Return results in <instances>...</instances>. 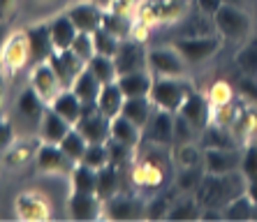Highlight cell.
Returning <instances> with one entry per match:
<instances>
[{
	"instance_id": "obj_1",
	"label": "cell",
	"mask_w": 257,
	"mask_h": 222,
	"mask_svg": "<svg viewBox=\"0 0 257 222\" xmlns=\"http://www.w3.org/2000/svg\"><path fill=\"white\" fill-rule=\"evenodd\" d=\"M239 187H245V178L241 171L222 174V176L206 174V171H204V178H202V183H199L195 197H197V201L202 204V208H209V206L222 208V206L229 204L234 197L241 194Z\"/></svg>"
},
{
	"instance_id": "obj_2",
	"label": "cell",
	"mask_w": 257,
	"mask_h": 222,
	"mask_svg": "<svg viewBox=\"0 0 257 222\" xmlns=\"http://www.w3.org/2000/svg\"><path fill=\"white\" fill-rule=\"evenodd\" d=\"M190 93L192 86L186 81V77H153L149 97L156 104V109H165V111L176 114Z\"/></svg>"
},
{
	"instance_id": "obj_3",
	"label": "cell",
	"mask_w": 257,
	"mask_h": 222,
	"mask_svg": "<svg viewBox=\"0 0 257 222\" xmlns=\"http://www.w3.org/2000/svg\"><path fill=\"white\" fill-rule=\"evenodd\" d=\"M213 24H215V33L222 40H229V42H245V37L250 33V17L239 5L222 3L218 7V12L213 14Z\"/></svg>"
},
{
	"instance_id": "obj_4",
	"label": "cell",
	"mask_w": 257,
	"mask_h": 222,
	"mask_svg": "<svg viewBox=\"0 0 257 222\" xmlns=\"http://www.w3.org/2000/svg\"><path fill=\"white\" fill-rule=\"evenodd\" d=\"M172 47L181 54V58L188 65H202L206 60H211L222 47V40L218 33L213 35H197V37H176Z\"/></svg>"
},
{
	"instance_id": "obj_5",
	"label": "cell",
	"mask_w": 257,
	"mask_h": 222,
	"mask_svg": "<svg viewBox=\"0 0 257 222\" xmlns=\"http://www.w3.org/2000/svg\"><path fill=\"white\" fill-rule=\"evenodd\" d=\"M146 63L153 77H186L188 63L174 47H156L146 51Z\"/></svg>"
},
{
	"instance_id": "obj_6",
	"label": "cell",
	"mask_w": 257,
	"mask_h": 222,
	"mask_svg": "<svg viewBox=\"0 0 257 222\" xmlns=\"http://www.w3.org/2000/svg\"><path fill=\"white\" fill-rule=\"evenodd\" d=\"M74 127L84 134L88 144H107L109 137H111V118L100 114L95 102L84 104L81 118H79V123Z\"/></svg>"
},
{
	"instance_id": "obj_7",
	"label": "cell",
	"mask_w": 257,
	"mask_h": 222,
	"mask_svg": "<svg viewBox=\"0 0 257 222\" xmlns=\"http://www.w3.org/2000/svg\"><path fill=\"white\" fill-rule=\"evenodd\" d=\"M30 60V47L26 30H17L5 37V42L0 47V65L5 67L10 74H17L21 67Z\"/></svg>"
},
{
	"instance_id": "obj_8",
	"label": "cell",
	"mask_w": 257,
	"mask_h": 222,
	"mask_svg": "<svg viewBox=\"0 0 257 222\" xmlns=\"http://www.w3.org/2000/svg\"><path fill=\"white\" fill-rule=\"evenodd\" d=\"M14 215L21 222H47L51 217V204L44 194L28 190L14 199Z\"/></svg>"
},
{
	"instance_id": "obj_9",
	"label": "cell",
	"mask_w": 257,
	"mask_h": 222,
	"mask_svg": "<svg viewBox=\"0 0 257 222\" xmlns=\"http://www.w3.org/2000/svg\"><path fill=\"white\" fill-rule=\"evenodd\" d=\"M35 164L42 174H56V176H67V178H70L72 169H74L77 162H72L70 157L65 155V150L60 148L58 144H47V141H42V144L37 146Z\"/></svg>"
},
{
	"instance_id": "obj_10",
	"label": "cell",
	"mask_w": 257,
	"mask_h": 222,
	"mask_svg": "<svg viewBox=\"0 0 257 222\" xmlns=\"http://www.w3.org/2000/svg\"><path fill=\"white\" fill-rule=\"evenodd\" d=\"M47 63L51 65V70H54V74L58 77V81L63 84V88H70L72 84H74V79L79 77V74L86 70V60L79 58L72 49H65V51H51V56L47 58Z\"/></svg>"
},
{
	"instance_id": "obj_11",
	"label": "cell",
	"mask_w": 257,
	"mask_h": 222,
	"mask_svg": "<svg viewBox=\"0 0 257 222\" xmlns=\"http://www.w3.org/2000/svg\"><path fill=\"white\" fill-rule=\"evenodd\" d=\"M241 155H243V150L239 148H204V171L215 176L234 174L241 167Z\"/></svg>"
},
{
	"instance_id": "obj_12",
	"label": "cell",
	"mask_w": 257,
	"mask_h": 222,
	"mask_svg": "<svg viewBox=\"0 0 257 222\" xmlns=\"http://www.w3.org/2000/svg\"><path fill=\"white\" fill-rule=\"evenodd\" d=\"M28 86L35 90L47 104L54 102L56 97H58V93L63 90V84L58 81V77L54 74V70H51V65H49L47 60L35 63V67H33L28 74Z\"/></svg>"
},
{
	"instance_id": "obj_13",
	"label": "cell",
	"mask_w": 257,
	"mask_h": 222,
	"mask_svg": "<svg viewBox=\"0 0 257 222\" xmlns=\"http://www.w3.org/2000/svg\"><path fill=\"white\" fill-rule=\"evenodd\" d=\"M104 217L109 220H142L146 217V201L137 197H127V194H114V197L104 201Z\"/></svg>"
},
{
	"instance_id": "obj_14",
	"label": "cell",
	"mask_w": 257,
	"mask_h": 222,
	"mask_svg": "<svg viewBox=\"0 0 257 222\" xmlns=\"http://www.w3.org/2000/svg\"><path fill=\"white\" fill-rule=\"evenodd\" d=\"M67 215L79 222L100 220V217H104V201L97 194L72 192L67 199Z\"/></svg>"
},
{
	"instance_id": "obj_15",
	"label": "cell",
	"mask_w": 257,
	"mask_h": 222,
	"mask_svg": "<svg viewBox=\"0 0 257 222\" xmlns=\"http://www.w3.org/2000/svg\"><path fill=\"white\" fill-rule=\"evenodd\" d=\"M116 70L118 74H127V72H137V70H146L149 63H146V49L142 47V42L137 40H120V47L114 56Z\"/></svg>"
},
{
	"instance_id": "obj_16",
	"label": "cell",
	"mask_w": 257,
	"mask_h": 222,
	"mask_svg": "<svg viewBox=\"0 0 257 222\" xmlns=\"http://www.w3.org/2000/svg\"><path fill=\"white\" fill-rule=\"evenodd\" d=\"M174 116L172 111L156 109L151 120L144 127V137L156 146H172L174 144Z\"/></svg>"
},
{
	"instance_id": "obj_17",
	"label": "cell",
	"mask_w": 257,
	"mask_h": 222,
	"mask_svg": "<svg viewBox=\"0 0 257 222\" xmlns=\"http://www.w3.org/2000/svg\"><path fill=\"white\" fill-rule=\"evenodd\" d=\"M67 17L72 19V24L79 33H95L100 28L102 21V7L95 5L93 0H86V3H77L67 10Z\"/></svg>"
},
{
	"instance_id": "obj_18",
	"label": "cell",
	"mask_w": 257,
	"mask_h": 222,
	"mask_svg": "<svg viewBox=\"0 0 257 222\" xmlns=\"http://www.w3.org/2000/svg\"><path fill=\"white\" fill-rule=\"evenodd\" d=\"M26 37H28L30 47V58L35 63H42L51 56L54 51V42H51V33H49V21H40L26 28Z\"/></svg>"
},
{
	"instance_id": "obj_19",
	"label": "cell",
	"mask_w": 257,
	"mask_h": 222,
	"mask_svg": "<svg viewBox=\"0 0 257 222\" xmlns=\"http://www.w3.org/2000/svg\"><path fill=\"white\" fill-rule=\"evenodd\" d=\"M176 114H181L186 120H190L192 125L202 132L204 127L211 123V102H209V97H202L199 93L192 90L190 95L186 97V102L181 104V109L176 111Z\"/></svg>"
},
{
	"instance_id": "obj_20",
	"label": "cell",
	"mask_w": 257,
	"mask_h": 222,
	"mask_svg": "<svg viewBox=\"0 0 257 222\" xmlns=\"http://www.w3.org/2000/svg\"><path fill=\"white\" fill-rule=\"evenodd\" d=\"M74 125H70L58 111H54L51 107L44 109L42 118H40V139L47 144H60L63 137L70 132Z\"/></svg>"
},
{
	"instance_id": "obj_21",
	"label": "cell",
	"mask_w": 257,
	"mask_h": 222,
	"mask_svg": "<svg viewBox=\"0 0 257 222\" xmlns=\"http://www.w3.org/2000/svg\"><path fill=\"white\" fill-rule=\"evenodd\" d=\"M116 84L120 86L125 97H149L151 86H153V74H151L149 67L146 70H137V72L118 74Z\"/></svg>"
},
{
	"instance_id": "obj_22",
	"label": "cell",
	"mask_w": 257,
	"mask_h": 222,
	"mask_svg": "<svg viewBox=\"0 0 257 222\" xmlns=\"http://www.w3.org/2000/svg\"><path fill=\"white\" fill-rule=\"evenodd\" d=\"M49 33H51V42H54L56 51H65V49L72 47L74 37L79 35V30L74 28L72 19L67 17L65 12L56 14L54 19H49Z\"/></svg>"
},
{
	"instance_id": "obj_23",
	"label": "cell",
	"mask_w": 257,
	"mask_h": 222,
	"mask_svg": "<svg viewBox=\"0 0 257 222\" xmlns=\"http://www.w3.org/2000/svg\"><path fill=\"white\" fill-rule=\"evenodd\" d=\"M49 107L54 109V111H58V114L63 116L70 125H77L79 118H81V111H84V102L74 95V90H72V88H63V90H60L58 97H56Z\"/></svg>"
},
{
	"instance_id": "obj_24",
	"label": "cell",
	"mask_w": 257,
	"mask_h": 222,
	"mask_svg": "<svg viewBox=\"0 0 257 222\" xmlns=\"http://www.w3.org/2000/svg\"><path fill=\"white\" fill-rule=\"evenodd\" d=\"M109 139H116V141L130 146V148H137L144 139V130L123 114H118L116 118H111V137Z\"/></svg>"
},
{
	"instance_id": "obj_25",
	"label": "cell",
	"mask_w": 257,
	"mask_h": 222,
	"mask_svg": "<svg viewBox=\"0 0 257 222\" xmlns=\"http://www.w3.org/2000/svg\"><path fill=\"white\" fill-rule=\"evenodd\" d=\"M123 102H125V95H123V90H120V86L116 81L102 84V90L95 102L100 114H104L107 118H116L120 114V109H123Z\"/></svg>"
},
{
	"instance_id": "obj_26",
	"label": "cell",
	"mask_w": 257,
	"mask_h": 222,
	"mask_svg": "<svg viewBox=\"0 0 257 222\" xmlns=\"http://www.w3.org/2000/svg\"><path fill=\"white\" fill-rule=\"evenodd\" d=\"M37 146L40 144H33V141H14L5 153H0V155H3L0 162H3V167H7V169L26 167L30 160H35Z\"/></svg>"
},
{
	"instance_id": "obj_27",
	"label": "cell",
	"mask_w": 257,
	"mask_h": 222,
	"mask_svg": "<svg viewBox=\"0 0 257 222\" xmlns=\"http://www.w3.org/2000/svg\"><path fill=\"white\" fill-rule=\"evenodd\" d=\"M156 111V104L151 102V97H125V102H123V109H120V114L130 118L135 125H139L144 130L146 123L151 120Z\"/></svg>"
},
{
	"instance_id": "obj_28",
	"label": "cell",
	"mask_w": 257,
	"mask_h": 222,
	"mask_svg": "<svg viewBox=\"0 0 257 222\" xmlns=\"http://www.w3.org/2000/svg\"><path fill=\"white\" fill-rule=\"evenodd\" d=\"M202 146L204 148H239V139L234 137L229 127L209 123L202 130Z\"/></svg>"
},
{
	"instance_id": "obj_29",
	"label": "cell",
	"mask_w": 257,
	"mask_h": 222,
	"mask_svg": "<svg viewBox=\"0 0 257 222\" xmlns=\"http://www.w3.org/2000/svg\"><path fill=\"white\" fill-rule=\"evenodd\" d=\"M120 192V174L118 167L107 164V167L97 169V178H95V194L102 201H109L114 194Z\"/></svg>"
},
{
	"instance_id": "obj_30",
	"label": "cell",
	"mask_w": 257,
	"mask_h": 222,
	"mask_svg": "<svg viewBox=\"0 0 257 222\" xmlns=\"http://www.w3.org/2000/svg\"><path fill=\"white\" fill-rule=\"evenodd\" d=\"M70 88L74 90V95H77L84 104H93V102H97V95H100V90H102V84H100V79L86 67L84 72L74 79V84H72Z\"/></svg>"
},
{
	"instance_id": "obj_31",
	"label": "cell",
	"mask_w": 257,
	"mask_h": 222,
	"mask_svg": "<svg viewBox=\"0 0 257 222\" xmlns=\"http://www.w3.org/2000/svg\"><path fill=\"white\" fill-rule=\"evenodd\" d=\"M229 130L234 132V137L239 139V144H248L250 137L257 132V111H255V107H241Z\"/></svg>"
},
{
	"instance_id": "obj_32",
	"label": "cell",
	"mask_w": 257,
	"mask_h": 222,
	"mask_svg": "<svg viewBox=\"0 0 257 222\" xmlns=\"http://www.w3.org/2000/svg\"><path fill=\"white\" fill-rule=\"evenodd\" d=\"M132 24H135V21H130L127 14L116 12V10H111V7H109V10H102L100 28H104L107 33H111L114 37H118V40H127V37H130Z\"/></svg>"
},
{
	"instance_id": "obj_33",
	"label": "cell",
	"mask_w": 257,
	"mask_h": 222,
	"mask_svg": "<svg viewBox=\"0 0 257 222\" xmlns=\"http://www.w3.org/2000/svg\"><path fill=\"white\" fill-rule=\"evenodd\" d=\"M252 213H255V201L248 197V192H241L239 197H234L229 204L222 206V217L232 222H245L252 220Z\"/></svg>"
},
{
	"instance_id": "obj_34",
	"label": "cell",
	"mask_w": 257,
	"mask_h": 222,
	"mask_svg": "<svg viewBox=\"0 0 257 222\" xmlns=\"http://www.w3.org/2000/svg\"><path fill=\"white\" fill-rule=\"evenodd\" d=\"M19 114L24 116V118H28V120H40L42 118V114H44V109L49 107L47 102H44L42 97L37 95L35 90L30 88H26L24 93H21V97H19Z\"/></svg>"
},
{
	"instance_id": "obj_35",
	"label": "cell",
	"mask_w": 257,
	"mask_h": 222,
	"mask_svg": "<svg viewBox=\"0 0 257 222\" xmlns=\"http://www.w3.org/2000/svg\"><path fill=\"white\" fill-rule=\"evenodd\" d=\"M95 178H97L95 169H90V167H86V164L77 162V164H74V169H72V174H70L72 192L95 194Z\"/></svg>"
},
{
	"instance_id": "obj_36",
	"label": "cell",
	"mask_w": 257,
	"mask_h": 222,
	"mask_svg": "<svg viewBox=\"0 0 257 222\" xmlns=\"http://www.w3.org/2000/svg\"><path fill=\"white\" fill-rule=\"evenodd\" d=\"M202 217V204L197 201V197H186L179 199L169 206V213L165 220H199Z\"/></svg>"
},
{
	"instance_id": "obj_37",
	"label": "cell",
	"mask_w": 257,
	"mask_h": 222,
	"mask_svg": "<svg viewBox=\"0 0 257 222\" xmlns=\"http://www.w3.org/2000/svg\"><path fill=\"white\" fill-rule=\"evenodd\" d=\"M90 72L95 74L100 79V84H111L118 79V70H116V63L114 58H109V56H100L95 54L93 58L88 60V65H86Z\"/></svg>"
},
{
	"instance_id": "obj_38",
	"label": "cell",
	"mask_w": 257,
	"mask_h": 222,
	"mask_svg": "<svg viewBox=\"0 0 257 222\" xmlns=\"http://www.w3.org/2000/svg\"><path fill=\"white\" fill-rule=\"evenodd\" d=\"M58 146L65 150V155L70 157L72 162H81V157H84L86 148H88V141H86V137L79 132L77 127H72L70 132L63 137V141H60Z\"/></svg>"
},
{
	"instance_id": "obj_39",
	"label": "cell",
	"mask_w": 257,
	"mask_h": 222,
	"mask_svg": "<svg viewBox=\"0 0 257 222\" xmlns=\"http://www.w3.org/2000/svg\"><path fill=\"white\" fill-rule=\"evenodd\" d=\"M202 155L204 153H199V148L195 144H174L172 148V162L179 169L202 164Z\"/></svg>"
},
{
	"instance_id": "obj_40",
	"label": "cell",
	"mask_w": 257,
	"mask_h": 222,
	"mask_svg": "<svg viewBox=\"0 0 257 222\" xmlns=\"http://www.w3.org/2000/svg\"><path fill=\"white\" fill-rule=\"evenodd\" d=\"M153 3V0H151ZM156 7L158 24H176L186 14V3L183 0H167V3H153Z\"/></svg>"
},
{
	"instance_id": "obj_41",
	"label": "cell",
	"mask_w": 257,
	"mask_h": 222,
	"mask_svg": "<svg viewBox=\"0 0 257 222\" xmlns=\"http://www.w3.org/2000/svg\"><path fill=\"white\" fill-rule=\"evenodd\" d=\"M234 63L243 77H257V40H250L245 47H241L239 54L234 56Z\"/></svg>"
},
{
	"instance_id": "obj_42",
	"label": "cell",
	"mask_w": 257,
	"mask_h": 222,
	"mask_svg": "<svg viewBox=\"0 0 257 222\" xmlns=\"http://www.w3.org/2000/svg\"><path fill=\"white\" fill-rule=\"evenodd\" d=\"M93 44H95V54L114 58L116 51H118V47H120V40L114 37L111 33H107L104 28H97L95 33H93Z\"/></svg>"
},
{
	"instance_id": "obj_43",
	"label": "cell",
	"mask_w": 257,
	"mask_h": 222,
	"mask_svg": "<svg viewBox=\"0 0 257 222\" xmlns=\"http://www.w3.org/2000/svg\"><path fill=\"white\" fill-rule=\"evenodd\" d=\"M202 178H204L202 164H197V167H183L181 169V174H179V178H176V187L183 190V192H197Z\"/></svg>"
},
{
	"instance_id": "obj_44",
	"label": "cell",
	"mask_w": 257,
	"mask_h": 222,
	"mask_svg": "<svg viewBox=\"0 0 257 222\" xmlns=\"http://www.w3.org/2000/svg\"><path fill=\"white\" fill-rule=\"evenodd\" d=\"M199 130L181 114L174 116V144H195ZM172 144V146H174Z\"/></svg>"
},
{
	"instance_id": "obj_45",
	"label": "cell",
	"mask_w": 257,
	"mask_h": 222,
	"mask_svg": "<svg viewBox=\"0 0 257 222\" xmlns=\"http://www.w3.org/2000/svg\"><path fill=\"white\" fill-rule=\"evenodd\" d=\"M239 171L243 174L245 183L257 180V141H248V144H245V150H243V155H241Z\"/></svg>"
},
{
	"instance_id": "obj_46",
	"label": "cell",
	"mask_w": 257,
	"mask_h": 222,
	"mask_svg": "<svg viewBox=\"0 0 257 222\" xmlns=\"http://www.w3.org/2000/svg\"><path fill=\"white\" fill-rule=\"evenodd\" d=\"M81 164H86V167L90 169H102L109 164V150H107V144H88V148H86L84 157H81Z\"/></svg>"
},
{
	"instance_id": "obj_47",
	"label": "cell",
	"mask_w": 257,
	"mask_h": 222,
	"mask_svg": "<svg viewBox=\"0 0 257 222\" xmlns=\"http://www.w3.org/2000/svg\"><path fill=\"white\" fill-rule=\"evenodd\" d=\"M239 109H241V104H234V100L227 104L211 107V123H215V125H220V127H232L234 118L239 114Z\"/></svg>"
},
{
	"instance_id": "obj_48",
	"label": "cell",
	"mask_w": 257,
	"mask_h": 222,
	"mask_svg": "<svg viewBox=\"0 0 257 222\" xmlns=\"http://www.w3.org/2000/svg\"><path fill=\"white\" fill-rule=\"evenodd\" d=\"M107 150H109V164H114V167H125L127 162H130L132 157V150L130 146L120 144V141H116V139H109L107 141Z\"/></svg>"
},
{
	"instance_id": "obj_49",
	"label": "cell",
	"mask_w": 257,
	"mask_h": 222,
	"mask_svg": "<svg viewBox=\"0 0 257 222\" xmlns=\"http://www.w3.org/2000/svg\"><path fill=\"white\" fill-rule=\"evenodd\" d=\"M206 97H209L211 107H218V104H227V102H232V100H234V88L227 84V81H215V84L209 88Z\"/></svg>"
},
{
	"instance_id": "obj_50",
	"label": "cell",
	"mask_w": 257,
	"mask_h": 222,
	"mask_svg": "<svg viewBox=\"0 0 257 222\" xmlns=\"http://www.w3.org/2000/svg\"><path fill=\"white\" fill-rule=\"evenodd\" d=\"M72 51L79 56L81 60H86L88 63L93 56H95V44H93V33H79L77 37H74V42H72Z\"/></svg>"
},
{
	"instance_id": "obj_51",
	"label": "cell",
	"mask_w": 257,
	"mask_h": 222,
	"mask_svg": "<svg viewBox=\"0 0 257 222\" xmlns=\"http://www.w3.org/2000/svg\"><path fill=\"white\" fill-rule=\"evenodd\" d=\"M169 201L167 197H156V199H151L149 204H146V217L149 220H165L169 213Z\"/></svg>"
},
{
	"instance_id": "obj_52",
	"label": "cell",
	"mask_w": 257,
	"mask_h": 222,
	"mask_svg": "<svg viewBox=\"0 0 257 222\" xmlns=\"http://www.w3.org/2000/svg\"><path fill=\"white\" fill-rule=\"evenodd\" d=\"M14 141H17V132H14L12 120L0 116V153H5V150L10 148Z\"/></svg>"
},
{
	"instance_id": "obj_53",
	"label": "cell",
	"mask_w": 257,
	"mask_h": 222,
	"mask_svg": "<svg viewBox=\"0 0 257 222\" xmlns=\"http://www.w3.org/2000/svg\"><path fill=\"white\" fill-rule=\"evenodd\" d=\"M239 93L250 107H257V77H243L239 81Z\"/></svg>"
},
{
	"instance_id": "obj_54",
	"label": "cell",
	"mask_w": 257,
	"mask_h": 222,
	"mask_svg": "<svg viewBox=\"0 0 257 222\" xmlns=\"http://www.w3.org/2000/svg\"><path fill=\"white\" fill-rule=\"evenodd\" d=\"M19 3H21V0H0V21H3V24H7V21L17 14Z\"/></svg>"
},
{
	"instance_id": "obj_55",
	"label": "cell",
	"mask_w": 257,
	"mask_h": 222,
	"mask_svg": "<svg viewBox=\"0 0 257 222\" xmlns=\"http://www.w3.org/2000/svg\"><path fill=\"white\" fill-rule=\"evenodd\" d=\"M199 7V12L204 14H209V17H213L215 12H218V7L222 5V0H195Z\"/></svg>"
},
{
	"instance_id": "obj_56",
	"label": "cell",
	"mask_w": 257,
	"mask_h": 222,
	"mask_svg": "<svg viewBox=\"0 0 257 222\" xmlns=\"http://www.w3.org/2000/svg\"><path fill=\"white\" fill-rule=\"evenodd\" d=\"M7 77H10V72H7L5 67L0 65V111H3V104H5V95H7Z\"/></svg>"
},
{
	"instance_id": "obj_57",
	"label": "cell",
	"mask_w": 257,
	"mask_h": 222,
	"mask_svg": "<svg viewBox=\"0 0 257 222\" xmlns=\"http://www.w3.org/2000/svg\"><path fill=\"white\" fill-rule=\"evenodd\" d=\"M135 7V0H114V5H111V10H116V12H123L127 14Z\"/></svg>"
},
{
	"instance_id": "obj_58",
	"label": "cell",
	"mask_w": 257,
	"mask_h": 222,
	"mask_svg": "<svg viewBox=\"0 0 257 222\" xmlns=\"http://www.w3.org/2000/svg\"><path fill=\"white\" fill-rule=\"evenodd\" d=\"M245 192H248V197L255 201L257 206V180H252V183H245Z\"/></svg>"
},
{
	"instance_id": "obj_59",
	"label": "cell",
	"mask_w": 257,
	"mask_h": 222,
	"mask_svg": "<svg viewBox=\"0 0 257 222\" xmlns=\"http://www.w3.org/2000/svg\"><path fill=\"white\" fill-rule=\"evenodd\" d=\"M93 3H95V5H100L102 10H109V7L114 5V0H93Z\"/></svg>"
},
{
	"instance_id": "obj_60",
	"label": "cell",
	"mask_w": 257,
	"mask_h": 222,
	"mask_svg": "<svg viewBox=\"0 0 257 222\" xmlns=\"http://www.w3.org/2000/svg\"><path fill=\"white\" fill-rule=\"evenodd\" d=\"M5 37H7V28H5V24L0 21V47H3V42H5Z\"/></svg>"
},
{
	"instance_id": "obj_61",
	"label": "cell",
	"mask_w": 257,
	"mask_h": 222,
	"mask_svg": "<svg viewBox=\"0 0 257 222\" xmlns=\"http://www.w3.org/2000/svg\"><path fill=\"white\" fill-rule=\"evenodd\" d=\"M222 3H227V5H243V0H222Z\"/></svg>"
},
{
	"instance_id": "obj_62",
	"label": "cell",
	"mask_w": 257,
	"mask_h": 222,
	"mask_svg": "<svg viewBox=\"0 0 257 222\" xmlns=\"http://www.w3.org/2000/svg\"><path fill=\"white\" fill-rule=\"evenodd\" d=\"M252 220H257V206H255V213H252Z\"/></svg>"
},
{
	"instance_id": "obj_63",
	"label": "cell",
	"mask_w": 257,
	"mask_h": 222,
	"mask_svg": "<svg viewBox=\"0 0 257 222\" xmlns=\"http://www.w3.org/2000/svg\"><path fill=\"white\" fill-rule=\"evenodd\" d=\"M153 3H167V0H153Z\"/></svg>"
},
{
	"instance_id": "obj_64",
	"label": "cell",
	"mask_w": 257,
	"mask_h": 222,
	"mask_svg": "<svg viewBox=\"0 0 257 222\" xmlns=\"http://www.w3.org/2000/svg\"><path fill=\"white\" fill-rule=\"evenodd\" d=\"M40 3H47V0H40Z\"/></svg>"
}]
</instances>
